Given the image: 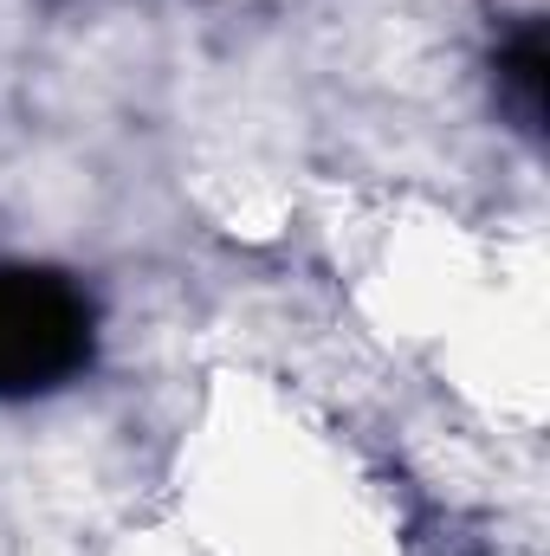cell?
<instances>
[{"label": "cell", "instance_id": "6da1fadb", "mask_svg": "<svg viewBox=\"0 0 550 556\" xmlns=\"http://www.w3.org/2000/svg\"><path fill=\"white\" fill-rule=\"evenodd\" d=\"M91 356V304L72 278L0 266V395H39Z\"/></svg>", "mask_w": 550, "mask_h": 556}, {"label": "cell", "instance_id": "7a4b0ae2", "mask_svg": "<svg viewBox=\"0 0 550 556\" xmlns=\"http://www.w3.org/2000/svg\"><path fill=\"white\" fill-rule=\"evenodd\" d=\"M499 91H505V104L518 111L525 130L545 124V33L538 26H518L512 46L499 52Z\"/></svg>", "mask_w": 550, "mask_h": 556}]
</instances>
